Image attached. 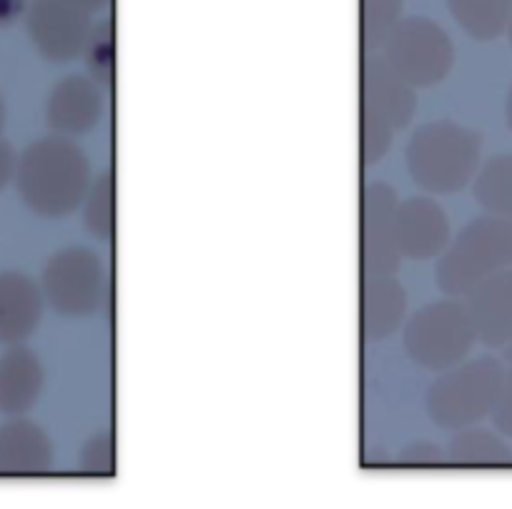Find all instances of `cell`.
I'll use <instances>...</instances> for the list:
<instances>
[{
	"mask_svg": "<svg viewBox=\"0 0 512 509\" xmlns=\"http://www.w3.org/2000/svg\"><path fill=\"white\" fill-rule=\"evenodd\" d=\"M91 181V163L73 138H41L18 156L16 189L23 204L43 219L73 214L86 199Z\"/></svg>",
	"mask_w": 512,
	"mask_h": 509,
	"instance_id": "obj_1",
	"label": "cell"
},
{
	"mask_svg": "<svg viewBox=\"0 0 512 509\" xmlns=\"http://www.w3.org/2000/svg\"><path fill=\"white\" fill-rule=\"evenodd\" d=\"M482 136L457 121H432L412 133L405 151L410 179L427 194L450 196L475 179Z\"/></svg>",
	"mask_w": 512,
	"mask_h": 509,
	"instance_id": "obj_2",
	"label": "cell"
},
{
	"mask_svg": "<svg viewBox=\"0 0 512 509\" xmlns=\"http://www.w3.org/2000/svg\"><path fill=\"white\" fill-rule=\"evenodd\" d=\"M512 269V224L500 216H477L440 254L435 281L442 294L462 299L487 276Z\"/></svg>",
	"mask_w": 512,
	"mask_h": 509,
	"instance_id": "obj_3",
	"label": "cell"
},
{
	"mask_svg": "<svg viewBox=\"0 0 512 509\" xmlns=\"http://www.w3.org/2000/svg\"><path fill=\"white\" fill-rule=\"evenodd\" d=\"M505 372L492 357L465 359L445 369L427 389V414L447 432L480 424L495 412Z\"/></svg>",
	"mask_w": 512,
	"mask_h": 509,
	"instance_id": "obj_4",
	"label": "cell"
},
{
	"mask_svg": "<svg viewBox=\"0 0 512 509\" xmlns=\"http://www.w3.org/2000/svg\"><path fill=\"white\" fill-rule=\"evenodd\" d=\"M405 352L417 367L427 372H445L465 362L477 344L475 326L465 309V301L447 296L422 306L405 324Z\"/></svg>",
	"mask_w": 512,
	"mask_h": 509,
	"instance_id": "obj_5",
	"label": "cell"
},
{
	"mask_svg": "<svg viewBox=\"0 0 512 509\" xmlns=\"http://www.w3.org/2000/svg\"><path fill=\"white\" fill-rule=\"evenodd\" d=\"M43 299L66 319L103 314L111 304V279L101 256L86 246H68L48 259L41 274Z\"/></svg>",
	"mask_w": 512,
	"mask_h": 509,
	"instance_id": "obj_6",
	"label": "cell"
},
{
	"mask_svg": "<svg viewBox=\"0 0 512 509\" xmlns=\"http://www.w3.org/2000/svg\"><path fill=\"white\" fill-rule=\"evenodd\" d=\"M377 53L412 88L437 86L455 66V46L445 28L422 16L402 18Z\"/></svg>",
	"mask_w": 512,
	"mask_h": 509,
	"instance_id": "obj_7",
	"label": "cell"
},
{
	"mask_svg": "<svg viewBox=\"0 0 512 509\" xmlns=\"http://www.w3.org/2000/svg\"><path fill=\"white\" fill-rule=\"evenodd\" d=\"M397 201L395 189L384 181L367 184L362 191V216H359V261L362 276L397 274L400 246H397Z\"/></svg>",
	"mask_w": 512,
	"mask_h": 509,
	"instance_id": "obj_8",
	"label": "cell"
},
{
	"mask_svg": "<svg viewBox=\"0 0 512 509\" xmlns=\"http://www.w3.org/2000/svg\"><path fill=\"white\" fill-rule=\"evenodd\" d=\"M91 13L68 0H31L26 11V31L46 61L71 63L83 56L91 36Z\"/></svg>",
	"mask_w": 512,
	"mask_h": 509,
	"instance_id": "obj_9",
	"label": "cell"
},
{
	"mask_svg": "<svg viewBox=\"0 0 512 509\" xmlns=\"http://www.w3.org/2000/svg\"><path fill=\"white\" fill-rule=\"evenodd\" d=\"M106 113L103 88L91 76H68L53 86L46 103V123L56 136L91 133Z\"/></svg>",
	"mask_w": 512,
	"mask_h": 509,
	"instance_id": "obj_10",
	"label": "cell"
},
{
	"mask_svg": "<svg viewBox=\"0 0 512 509\" xmlns=\"http://www.w3.org/2000/svg\"><path fill=\"white\" fill-rule=\"evenodd\" d=\"M477 342L505 349L512 342V269H502L462 296Z\"/></svg>",
	"mask_w": 512,
	"mask_h": 509,
	"instance_id": "obj_11",
	"label": "cell"
},
{
	"mask_svg": "<svg viewBox=\"0 0 512 509\" xmlns=\"http://www.w3.org/2000/svg\"><path fill=\"white\" fill-rule=\"evenodd\" d=\"M452 229L445 209L430 196H412L397 206V246L407 259H435L450 244Z\"/></svg>",
	"mask_w": 512,
	"mask_h": 509,
	"instance_id": "obj_12",
	"label": "cell"
},
{
	"mask_svg": "<svg viewBox=\"0 0 512 509\" xmlns=\"http://www.w3.org/2000/svg\"><path fill=\"white\" fill-rule=\"evenodd\" d=\"M53 462L56 447L41 424L23 417L0 424V477H41Z\"/></svg>",
	"mask_w": 512,
	"mask_h": 509,
	"instance_id": "obj_13",
	"label": "cell"
},
{
	"mask_svg": "<svg viewBox=\"0 0 512 509\" xmlns=\"http://www.w3.org/2000/svg\"><path fill=\"white\" fill-rule=\"evenodd\" d=\"M407 316V291L395 274L362 276L359 294V329L364 342H384Z\"/></svg>",
	"mask_w": 512,
	"mask_h": 509,
	"instance_id": "obj_14",
	"label": "cell"
},
{
	"mask_svg": "<svg viewBox=\"0 0 512 509\" xmlns=\"http://www.w3.org/2000/svg\"><path fill=\"white\" fill-rule=\"evenodd\" d=\"M417 88H412L379 53L369 51L362 61V106L382 113L400 131L412 121L417 108Z\"/></svg>",
	"mask_w": 512,
	"mask_h": 509,
	"instance_id": "obj_15",
	"label": "cell"
},
{
	"mask_svg": "<svg viewBox=\"0 0 512 509\" xmlns=\"http://www.w3.org/2000/svg\"><path fill=\"white\" fill-rule=\"evenodd\" d=\"M43 291L21 271H0V344L16 347L36 334L43 319Z\"/></svg>",
	"mask_w": 512,
	"mask_h": 509,
	"instance_id": "obj_16",
	"label": "cell"
},
{
	"mask_svg": "<svg viewBox=\"0 0 512 509\" xmlns=\"http://www.w3.org/2000/svg\"><path fill=\"white\" fill-rule=\"evenodd\" d=\"M46 384L41 359L23 344L8 347L0 357V414L23 417L38 404Z\"/></svg>",
	"mask_w": 512,
	"mask_h": 509,
	"instance_id": "obj_17",
	"label": "cell"
},
{
	"mask_svg": "<svg viewBox=\"0 0 512 509\" xmlns=\"http://www.w3.org/2000/svg\"><path fill=\"white\" fill-rule=\"evenodd\" d=\"M447 464L455 467H507L512 464V447L485 427L457 429L445 447Z\"/></svg>",
	"mask_w": 512,
	"mask_h": 509,
	"instance_id": "obj_18",
	"label": "cell"
},
{
	"mask_svg": "<svg viewBox=\"0 0 512 509\" xmlns=\"http://www.w3.org/2000/svg\"><path fill=\"white\" fill-rule=\"evenodd\" d=\"M457 26L475 41H495L507 31L512 0H447Z\"/></svg>",
	"mask_w": 512,
	"mask_h": 509,
	"instance_id": "obj_19",
	"label": "cell"
},
{
	"mask_svg": "<svg viewBox=\"0 0 512 509\" xmlns=\"http://www.w3.org/2000/svg\"><path fill=\"white\" fill-rule=\"evenodd\" d=\"M472 194L485 214L500 216L512 224V153L492 156L485 166L477 168Z\"/></svg>",
	"mask_w": 512,
	"mask_h": 509,
	"instance_id": "obj_20",
	"label": "cell"
},
{
	"mask_svg": "<svg viewBox=\"0 0 512 509\" xmlns=\"http://www.w3.org/2000/svg\"><path fill=\"white\" fill-rule=\"evenodd\" d=\"M83 224L98 241H111L116 231V184L111 171H101L83 199Z\"/></svg>",
	"mask_w": 512,
	"mask_h": 509,
	"instance_id": "obj_21",
	"label": "cell"
},
{
	"mask_svg": "<svg viewBox=\"0 0 512 509\" xmlns=\"http://www.w3.org/2000/svg\"><path fill=\"white\" fill-rule=\"evenodd\" d=\"M402 0H359V33L367 51H379L384 38L402 21Z\"/></svg>",
	"mask_w": 512,
	"mask_h": 509,
	"instance_id": "obj_22",
	"label": "cell"
},
{
	"mask_svg": "<svg viewBox=\"0 0 512 509\" xmlns=\"http://www.w3.org/2000/svg\"><path fill=\"white\" fill-rule=\"evenodd\" d=\"M86 68L93 81L108 91L116 78V38H113V23L101 21L93 23L91 36H88L86 48H83Z\"/></svg>",
	"mask_w": 512,
	"mask_h": 509,
	"instance_id": "obj_23",
	"label": "cell"
},
{
	"mask_svg": "<svg viewBox=\"0 0 512 509\" xmlns=\"http://www.w3.org/2000/svg\"><path fill=\"white\" fill-rule=\"evenodd\" d=\"M395 131L397 128L382 113L362 106V113H359V146H362L364 166H374V163L382 161L384 153L390 151Z\"/></svg>",
	"mask_w": 512,
	"mask_h": 509,
	"instance_id": "obj_24",
	"label": "cell"
},
{
	"mask_svg": "<svg viewBox=\"0 0 512 509\" xmlns=\"http://www.w3.org/2000/svg\"><path fill=\"white\" fill-rule=\"evenodd\" d=\"M78 467L91 477H111L116 469V442L111 432H96L81 449Z\"/></svg>",
	"mask_w": 512,
	"mask_h": 509,
	"instance_id": "obj_25",
	"label": "cell"
},
{
	"mask_svg": "<svg viewBox=\"0 0 512 509\" xmlns=\"http://www.w3.org/2000/svg\"><path fill=\"white\" fill-rule=\"evenodd\" d=\"M400 462L405 467H437V464H445V449L435 442H412L410 447L402 449Z\"/></svg>",
	"mask_w": 512,
	"mask_h": 509,
	"instance_id": "obj_26",
	"label": "cell"
},
{
	"mask_svg": "<svg viewBox=\"0 0 512 509\" xmlns=\"http://www.w3.org/2000/svg\"><path fill=\"white\" fill-rule=\"evenodd\" d=\"M492 422H495L497 432L512 437V369L505 372V382H502L500 399H497L495 412H492Z\"/></svg>",
	"mask_w": 512,
	"mask_h": 509,
	"instance_id": "obj_27",
	"label": "cell"
},
{
	"mask_svg": "<svg viewBox=\"0 0 512 509\" xmlns=\"http://www.w3.org/2000/svg\"><path fill=\"white\" fill-rule=\"evenodd\" d=\"M16 166H18L16 151H13V146L6 141V138H0V191L6 189V186L16 179Z\"/></svg>",
	"mask_w": 512,
	"mask_h": 509,
	"instance_id": "obj_28",
	"label": "cell"
},
{
	"mask_svg": "<svg viewBox=\"0 0 512 509\" xmlns=\"http://www.w3.org/2000/svg\"><path fill=\"white\" fill-rule=\"evenodd\" d=\"M31 0H0V28L11 26L18 18L26 16Z\"/></svg>",
	"mask_w": 512,
	"mask_h": 509,
	"instance_id": "obj_29",
	"label": "cell"
},
{
	"mask_svg": "<svg viewBox=\"0 0 512 509\" xmlns=\"http://www.w3.org/2000/svg\"><path fill=\"white\" fill-rule=\"evenodd\" d=\"M68 3H73V6L83 8V11H88V13L106 11V8L111 6V0H68Z\"/></svg>",
	"mask_w": 512,
	"mask_h": 509,
	"instance_id": "obj_30",
	"label": "cell"
},
{
	"mask_svg": "<svg viewBox=\"0 0 512 509\" xmlns=\"http://www.w3.org/2000/svg\"><path fill=\"white\" fill-rule=\"evenodd\" d=\"M505 121L512 131V86H510V91H507V98H505Z\"/></svg>",
	"mask_w": 512,
	"mask_h": 509,
	"instance_id": "obj_31",
	"label": "cell"
},
{
	"mask_svg": "<svg viewBox=\"0 0 512 509\" xmlns=\"http://www.w3.org/2000/svg\"><path fill=\"white\" fill-rule=\"evenodd\" d=\"M6 126V103H3V96H0V131Z\"/></svg>",
	"mask_w": 512,
	"mask_h": 509,
	"instance_id": "obj_32",
	"label": "cell"
},
{
	"mask_svg": "<svg viewBox=\"0 0 512 509\" xmlns=\"http://www.w3.org/2000/svg\"><path fill=\"white\" fill-rule=\"evenodd\" d=\"M505 359L512 364V342L505 347Z\"/></svg>",
	"mask_w": 512,
	"mask_h": 509,
	"instance_id": "obj_33",
	"label": "cell"
},
{
	"mask_svg": "<svg viewBox=\"0 0 512 509\" xmlns=\"http://www.w3.org/2000/svg\"><path fill=\"white\" fill-rule=\"evenodd\" d=\"M507 38H510V43H512V13H510V21H507Z\"/></svg>",
	"mask_w": 512,
	"mask_h": 509,
	"instance_id": "obj_34",
	"label": "cell"
}]
</instances>
